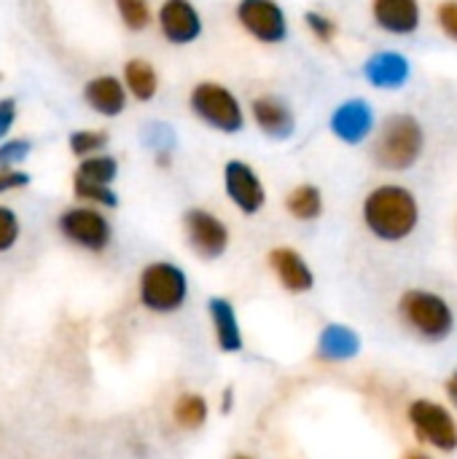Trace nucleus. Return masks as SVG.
Segmentation results:
<instances>
[{"mask_svg":"<svg viewBox=\"0 0 457 459\" xmlns=\"http://www.w3.org/2000/svg\"><path fill=\"white\" fill-rule=\"evenodd\" d=\"M361 218L366 231L380 242H404L417 231L420 202L399 183H382L364 196Z\"/></svg>","mask_w":457,"mask_h":459,"instance_id":"obj_1","label":"nucleus"},{"mask_svg":"<svg viewBox=\"0 0 457 459\" xmlns=\"http://www.w3.org/2000/svg\"><path fill=\"white\" fill-rule=\"evenodd\" d=\"M426 151V129L412 113L388 116L372 143V159L388 172L412 169Z\"/></svg>","mask_w":457,"mask_h":459,"instance_id":"obj_2","label":"nucleus"},{"mask_svg":"<svg viewBox=\"0 0 457 459\" xmlns=\"http://www.w3.org/2000/svg\"><path fill=\"white\" fill-rule=\"evenodd\" d=\"M399 315H401L404 325L426 342H444V339H450V333L455 328L453 307L439 293H431L423 288L407 290L401 296Z\"/></svg>","mask_w":457,"mask_h":459,"instance_id":"obj_3","label":"nucleus"},{"mask_svg":"<svg viewBox=\"0 0 457 459\" xmlns=\"http://www.w3.org/2000/svg\"><path fill=\"white\" fill-rule=\"evenodd\" d=\"M189 108L205 126L221 134H237L245 129V110L240 97L218 81H199L189 91Z\"/></svg>","mask_w":457,"mask_h":459,"instance_id":"obj_4","label":"nucleus"},{"mask_svg":"<svg viewBox=\"0 0 457 459\" xmlns=\"http://www.w3.org/2000/svg\"><path fill=\"white\" fill-rule=\"evenodd\" d=\"M189 299V277L170 261H154L140 272V304L148 312H178Z\"/></svg>","mask_w":457,"mask_h":459,"instance_id":"obj_5","label":"nucleus"},{"mask_svg":"<svg viewBox=\"0 0 457 459\" xmlns=\"http://www.w3.org/2000/svg\"><path fill=\"white\" fill-rule=\"evenodd\" d=\"M234 19L264 46H277L288 38V13L277 0H237Z\"/></svg>","mask_w":457,"mask_h":459,"instance_id":"obj_6","label":"nucleus"},{"mask_svg":"<svg viewBox=\"0 0 457 459\" xmlns=\"http://www.w3.org/2000/svg\"><path fill=\"white\" fill-rule=\"evenodd\" d=\"M183 231H186L189 247L205 261H215L229 250V229L210 210H202V207L186 210Z\"/></svg>","mask_w":457,"mask_h":459,"instance_id":"obj_7","label":"nucleus"},{"mask_svg":"<svg viewBox=\"0 0 457 459\" xmlns=\"http://www.w3.org/2000/svg\"><path fill=\"white\" fill-rule=\"evenodd\" d=\"M409 422L417 430V436L436 446L439 452H455L457 449V422L453 420V414L434 401H415L409 406Z\"/></svg>","mask_w":457,"mask_h":459,"instance_id":"obj_8","label":"nucleus"},{"mask_svg":"<svg viewBox=\"0 0 457 459\" xmlns=\"http://www.w3.org/2000/svg\"><path fill=\"white\" fill-rule=\"evenodd\" d=\"M224 191L242 215H256L267 204V188L259 172L242 159H229L224 164Z\"/></svg>","mask_w":457,"mask_h":459,"instance_id":"obj_9","label":"nucleus"},{"mask_svg":"<svg viewBox=\"0 0 457 459\" xmlns=\"http://www.w3.org/2000/svg\"><path fill=\"white\" fill-rule=\"evenodd\" d=\"M59 231L78 247L92 250V253H102L110 245V223L100 210L92 207H73L67 212H62L59 218Z\"/></svg>","mask_w":457,"mask_h":459,"instance_id":"obj_10","label":"nucleus"},{"mask_svg":"<svg viewBox=\"0 0 457 459\" xmlns=\"http://www.w3.org/2000/svg\"><path fill=\"white\" fill-rule=\"evenodd\" d=\"M329 129L345 145H361L374 134V110L364 97H350L339 102L329 118Z\"/></svg>","mask_w":457,"mask_h":459,"instance_id":"obj_11","label":"nucleus"},{"mask_svg":"<svg viewBox=\"0 0 457 459\" xmlns=\"http://www.w3.org/2000/svg\"><path fill=\"white\" fill-rule=\"evenodd\" d=\"M156 22L172 46H189L202 35V13L191 0H164L159 5Z\"/></svg>","mask_w":457,"mask_h":459,"instance_id":"obj_12","label":"nucleus"},{"mask_svg":"<svg viewBox=\"0 0 457 459\" xmlns=\"http://www.w3.org/2000/svg\"><path fill=\"white\" fill-rule=\"evenodd\" d=\"M253 124L272 140H288L296 132V116L291 105L275 94H261L250 102Z\"/></svg>","mask_w":457,"mask_h":459,"instance_id":"obj_13","label":"nucleus"},{"mask_svg":"<svg viewBox=\"0 0 457 459\" xmlns=\"http://www.w3.org/2000/svg\"><path fill=\"white\" fill-rule=\"evenodd\" d=\"M372 19L382 32L407 38L420 30V0H372Z\"/></svg>","mask_w":457,"mask_h":459,"instance_id":"obj_14","label":"nucleus"},{"mask_svg":"<svg viewBox=\"0 0 457 459\" xmlns=\"http://www.w3.org/2000/svg\"><path fill=\"white\" fill-rule=\"evenodd\" d=\"M364 78L374 89H401L412 78V62L401 51H377L364 62Z\"/></svg>","mask_w":457,"mask_h":459,"instance_id":"obj_15","label":"nucleus"},{"mask_svg":"<svg viewBox=\"0 0 457 459\" xmlns=\"http://www.w3.org/2000/svg\"><path fill=\"white\" fill-rule=\"evenodd\" d=\"M269 269L275 272L277 282L288 293H307L315 285V274H312L310 264L294 247H275V250H269Z\"/></svg>","mask_w":457,"mask_h":459,"instance_id":"obj_16","label":"nucleus"},{"mask_svg":"<svg viewBox=\"0 0 457 459\" xmlns=\"http://www.w3.org/2000/svg\"><path fill=\"white\" fill-rule=\"evenodd\" d=\"M83 100L100 116H119L127 108V86L116 75H97L83 86Z\"/></svg>","mask_w":457,"mask_h":459,"instance_id":"obj_17","label":"nucleus"},{"mask_svg":"<svg viewBox=\"0 0 457 459\" xmlns=\"http://www.w3.org/2000/svg\"><path fill=\"white\" fill-rule=\"evenodd\" d=\"M207 312H210V320H213V333H215L218 347L224 352H240L242 350V331H240L237 312H234L232 301L215 296V299L207 301Z\"/></svg>","mask_w":457,"mask_h":459,"instance_id":"obj_18","label":"nucleus"},{"mask_svg":"<svg viewBox=\"0 0 457 459\" xmlns=\"http://www.w3.org/2000/svg\"><path fill=\"white\" fill-rule=\"evenodd\" d=\"M361 352V336L347 325H326L318 342V355L326 360H350Z\"/></svg>","mask_w":457,"mask_h":459,"instance_id":"obj_19","label":"nucleus"},{"mask_svg":"<svg viewBox=\"0 0 457 459\" xmlns=\"http://www.w3.org/2000/svg\"><path fill=\"white\" fill-rule=\"evenodd\" d=\"M286 210L302 223H312L323 215V191L315 183H299L286 196Z\"/></svg>","mask_w":457,"mask_h":459,"instance_id":"obj_20","label":"nucleus"},{"mask_svg":"<svg viewBox=\"0 0 457 459\" xmlns=\"http://www.w3.org/2000/svg\"><path fill=\"white\" fill-rule=\"evenodd\" d=\"M124 86H127V91L135 100L148 102L159 91V75H156V70H154L151 62H145V59H129L124 65Z\"/></svg>","mask_w":457,"mask_h":459,"instance_id":"obj_21","label":"nucleus"},{"mask_svg":"<svg viewBox=\"0 0 457 459\" xmlns=\"http://www.w3.org/2000/svg\"><path fill=\"white\" fill-rule=\"evenodd\" d=\"M172 417L183 430H197L207 422V401L197 393H186L175 401Z\"/></svg>","mask_w":457,"mask_h":459,"instance_id":"obj_22","label":"nucleus"},{"mask_svg":"<svg viewBox=\"0 0 457 459\" xmlns=\"http://www.w3.org/2000/svg\"><path fill=\"white\" fill-rule=\"evenodd\" d=\"M116 175H119V161L105 153H94V156L83 159L75 172V178H83L89 183H102V186H110L116 180Z\"/></svg>","mask_w":457,"mask_h":459,"instance_id":"obj_23","label":"nucleus"},{"mask_svg":"<svg viewBox=\"0 0 457 459\" xmlns=\"http://www.w3.org/2000/svg\"><path fill=\"white\" fill-rule=\"evenodd\" d=\"M116 11H119L121 22L135 32H140V30H145L151 24L148 0H116Z\"/></svg>","mask_w":457,"mask_h":459,"instance_id":"obj_24","label":"nucleus"},{"mask_svg":"<svg viewBox=\"0 0 457 459\" xmlns=\"http://www.w3.org/2000/svg\"><path fill=\"white\" fill-rule=\"evenodd\" d=\"M73 191H75V196H81L86 202H94V204H102V207H116L119 204V196L113 194V188L102 186V183H89L83 178H75Z\"/></svg>","mask_w":457,"mask_h":459,"instance_id":"obj_25","label":"nucleus"},{"mask_svg":"<svg viewBox=\"0 0 457 459\" xmlns=\"http://www.w3.org/2000/svg\"><path fill=\"white\" fill-rule=\"evenodd\" d=\"M304 24H307V30L312 32V38H315L318 43H334L337 35H339L337 22H334L331 16L321 13V11H307V13H304Z\"/></svg>","mask_w":457,"mask_h":459,"instance_id":"obj_26","label":"nucleus"},{"mask_svg":"<svg viewBox=\"0 0 457 459\" xmlns=\"http://www.w3.org/2000/svg\"><path fill=\"white\" fill-rule=\"evenodd\" d=\"M108 145V134L105 132H89V129H81V132H73L70 134V151L75 156H94L97 151H102Z\"/></svg>","mask_w":457,"mask_h":459,"instance_id":"obj_27","label":"nucleus"},{"mask_svg":"<svg viewBox=\"0 0 457 459\" xmlns=\"http://www.w3.org/2000/svg\"><path fill=\"white\" fill-rule=\"evenodd\" d=\"M19 239V218L13 210L0 207V253L11 250Z\"/></svg>","mask_w":457,"mask_h":459,"instance_id":"obj_28","label":"nucleus"},{"mask_svg":"<svg viewBox=\"0 0 457 459\" xmlns=\"http://www.w3.org/2000/svg\"><path fill=\"white\" fill-rule=\"evenodd\" d=\"M436 24L450 40L457 43V0H442L436 5Z\"/></svg>","mask_w":457,"mask_h":459,"instance_id":"obj_29","label":"nucleus"},{"mask_svg":"<svg viewBox=\"0 0 457 459\" xmlns=\"http://www.w3.org/2000/svg\"><path fill=\"white\" fill-rule=\"evenodd\" d=\"M27 151H30L27 140H11V143H5L0 148V164H8V167L16 164V161H22L27 156Z\"/></svg>","mask_w":457,"mask_h":459,"instance_id":"obj_30","label":"nucleus"},{"mask_svg":"<svg viewBox=\"0 0 457 459\" xmlns=\"http://www.w3.org/2000/svg\"><path fill=\"white\" fill-rule=\"evenodd\" d=\"M30 178L24 172H13V169H0V194L8 191V188H22L27 186Z\"/></svg>","mask_w":457,"mask_h":459,"instance_id":"obj_31","label":"nucleus"},{"mask_svg":"<svg viewBox=\"0 0 457 459\" xmlns=\"http://www.w3.org/2000/svg\"><path fill=\"white\" fill-rule=\"evenodd\" d=\"M16 118V102L13 100H0V137L11 129Z\"/></svg>","mask_w":457,"mask_h":459,"instance_id":"obj_32","label":"nucleus"},{"mask_svg":"<svg viewBox=\"0 0 457 459\" xmlns=\"http://www.w3.org/2000/svg\"><path fill=\"white\" fill-rule=\"evenodd\" d=\"M447 395H450V401L457 406V371L450 377V382H447Z\"/></svg>","mask_w":457,"mask_h":459,"instance_id":"obj_33","label":"nucleus"},{"mask_svg":"<svg viewBox=\"0 0 457 459\" xmlns=\"http://www.w3.org/2000/svg\"><path fill=\"white\" fill-rule=\"evenodd\" d=\"M232 395H234V393H232V387H229V390L224 393V411H232Z\"/></svg>","mask_w":457,"mask_h":459,"instance_id":"obj_34","label":"nucleus"},{"mask_svg":"<svg viewBox=\"0 0 457 459\" xmlns=\"http://www.w3.org/2000/svg\"><path fill=\"white\" fill-rule=\"evenodd\" d=\"M407 459H428L426 455H420V452H412V455H407Z\"/></svg>","mask_w":457,"mask_h":459,"instance_id":"obj_35","label":"nucleus"},{"mask_svg":"<svg viewBox=\"0 0 457 459\" xmlns=\"http://www.w3.org/2000/svg\"><path fill=\"white\" fill-rule=\"evenodd\" d=\"M234 459H250V457H234Z\"/></svg>","mask_w":457,"mask_h":459,"instance_id":"obj_36","label":"nucleus"}]
</instances>
